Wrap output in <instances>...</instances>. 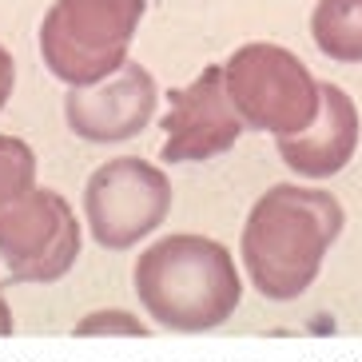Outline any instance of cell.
I'll list each match as a JSON object with an SVG mask.
<instances>
[{
    "mask_svg": "<svg viewBox=\"0 0 362 362\" xmlns=\"http://www.w3.org/2000/svg\"><path fill=\"white\" fill-rule=\"evenodd\" d=\"M342 203L322 187L275 183L243 223L239 255L247 279L271 303H291L319 279L322 259L342 235Z\"/></svg>",
    "mask_w": 362,
    "mask_h": 362,
    "instance_id": "obj_1",
    "label": "cell"
},
{
    "mask_svg": "<svg viewBox=\"0 0 362 362\" xmlns=\"http://www.w3.org/2000/svg\"><path fill=\"white\" fill-rule=\"evenodd\" d=\"M132 283L151 322L180 334H203L223 327L243 298V279L231 251L192 231L163 235L144 247Z\"/></svg>",
    "mask_w": 362,
    "mask_h": 362,
    "instance_id": "obj_2",
    "label": "cell"
},
{
    "mask_svg": "<svg viewBox=\"0 0 362 362\" xmlns=\"http://www.w3.org/2000/svg\"><path fill=\"white\" fill-rule=\"evenodd\" d=\"M148 0H52L40 21V60L68 88H92L128 64Z\"/></svg>",
    "mask_w": 362,
    "mask_h": 362,
    "instance_id": "obj_3",
    "label": "cell"
},
{
    "mask_svg": "<svg viewBox=\"0 0 362 362\" xmlns=\"http://www.w3.org/2000/svg\"><path fill=\"white\" fill-rule=\"evenodd\" d=\"M223 84L243 128L275 139L307 132L319 116V80L283 44L251 40L223 64Z\"/></svg>",
    "mask_w": 362,
    "mask_h": 362,
    "instance_id": "obj_4",
    "label": "cell"
},
{
    "mask_svg": "<svg viewBox=\"0 0 362 362\" xmlns=\"http://www.w3.org/2000/svg\"><path fill=\"white\" fill-rule=\"evenodd\" d=\"M171 211V180L139 156H116L100 163L84 183L88 231L107 251L144 243Z\"/></svg>",
    "mask_w": 362,
    "mask_h": 362,
    "instance_id": "obj_5",
    "label": "cell"
},
{
    "mask_svg": "<svg viewBox=\"0 0 362 362\" xmlns=\"http://www.w3.org/2000/svg\"><path fill=\"white\" fill-rule=\"evenodd\" d=\"M80 259V219L60 192L33 187L0 207V263L12 283H56Z\"/></svg>",
    "mask_w": 362,
    "mask_h": 362,
    "instance_id": "obj_6",
    "label": "cell"
},
{
    "mask_svg": "<svg viewBox=\"0 0 362 362\" xmlns=\"http://www.w3.org/2000/svg\"><path fill=\"white\" fill-rule=\"evenodd\" d=\"M243 124L227 100L223 68L207 64L192 84L171 88L163 116V163H203L239 144Z\"/></svg>",
    "mask_w": 362,
    "mask_h": 362,
    "instance_id": "obj_7",
    "label": "cell"
},
{
    "mask_svg": "<svg viewBox=\"0 0 362 362\" xmlns=\"http://www.w3.org/2000/svg\"><path fill=\"white\" fill-rule=\"evenodd\" d=\"M156 104H160L156 76L144 64L128 60L119 72H112L100 84L68 88L64 119L72 136H80L84 144H124L151 124Z\"/></svg>",
    "mask_w": 362,
    "mask_h": 362,
    "instance_id": "obj_8",
    "label": "cell"
},
{
    "mask_svg": "<svg viewBox=\"0 0 362 362\" xmlns=\"http://www.w3.org/2000/svg\"><path fill=\"white\" fill-rule=\"evenodd\" d=\"M358 136H362V119L354 100L339 84L319 80V116L307 132L279 139V156L303 180H330L354 160Z\"/></svg>",
    "mask_w": 362,
    "mask_h": 362,
    "instance_id": "obj_9",
    "label": "cell"
},
{
    "mask_svg": "<svg viewBox=\"0 0 362 362\" xmlns=\"http://www.w3.org/2000/svg\"><path fill=\"white\" fill-rule=\"evenodd\" d=\"M319 52L339 64H362V0H319L310 12Z\"/></svg>",
    "mask_w": 362,
    "mask_h": 362,
    "instance_id": "obj_10",
    "label": "cell"
},
{
    "mask_svg": "<svg viewBox=\"0 0 362 362\" xmlns=\"http://www.w3.org/2000/svg\"><path fill=\"white\" fill-rule=\"evenodd\" d=\"M36 187V156L16 136H0V207L16 203Z\"/></svg>",
    "mask_w": 362,
    "mask_h": 362,
    "instance_id": "obj_11",
    "label": "cell"
},
{
    "mask_svg": "<svg viewBox=\"0 0 362 362\" xmlns=\"http://www.w3.org/2000/svg\"><path fill=\"white\" fill-rule=\"evenodd\" d=\"M76 334H132V339H139V334H148V327L128 310H92L76 322Z\"/></svg>",
    "mask_w": 362,
    "mask_h": 362,
    "instance_id": "obj_12",
    "label": "cell"
},
{
    "mask_svg": "<svg viewBox=\"0 0 362 362\" xmlns=\"http://www.w3.org/2000/svg\"><path fill=\"white\" fill-rule=\"evenodd\" d=\"M12 84H16V60H12V52L0 44V112H4V104H8V96H12Z\"/></svg>",
    "mask_w": 362,
    "mask_h": 362,
    "instance_id": "obj_13",
    "label": "cell"
},
{
    "mask_svg": "<svg viewBox=\"0 0 362 362\" xmlns=\"http://www.w3.org/2000/svg\"><path fill=\"white\" fill-rule=\"evenodd\" d=\"M0 334H12V310L4 303V295H0Z\"/></svg>",
    "mask_w": 362,
    "mask_h": 362,
    "instance_id": "obj_14",
    "label": "cell"
}]
</instances>
